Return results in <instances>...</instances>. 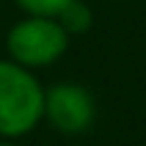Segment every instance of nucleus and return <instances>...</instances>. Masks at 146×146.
<instances>
[{"mask_svg":"<svg viewBox=\"0 0 146 146\" xmlns=\"http://www.w3.org/2000/svg\"><path fill=\"white\" fill-rule=\"evenodd\" d=\"M17 8H22L25 14H36V17H58L61 8H66L72 0H14Z\"/></svg>","mask_w":146,"mask_h":146,"instance_id":"nucleus-5","label":"nucleus"},{"mask_svg":"<svg viewBox=\"0 0 146 146\" xmlns=\"http://www.w3.org/2000/svg\"><path fill=\"white\" fill-rule=\"evenodd\" d=\"M55 19L64 25V31L69 33V36H77V33H86L91 25H94V11H91L83 0H72L66 8L58 11Z\"/></svg>","mask_w":146,"mask_h":146,"instance_id":"nucleus-4","label":"nucleus"},{"mask_svg":"<svg viewBox=\"0 0 146 146\" xmlns=\"http://www.w3.org/2000/svg\"><path fill=\"white\" fill-rule=\"evenodd\" d=\"M116 3H124V0H116Z\"/></svg>","mask_w":146,"mask_h":146,"instance_id":"nucleus-7","label":"nucleus"},{"mask_svg":"<svg viewBox=\"0 0 146 146\" xmlns=\"http://www.w3.org/2000/svg\"><path fill=\"white\" fill-rule=\"evenodd\" d=\"M97 102L80 83H55L44 88V119L61 135H80L94 124Z\"/></svg>","mask_w":146,"mask_h":146,"instance_id":"nucleus-3","label":"nucleus"},{"mask_svg":"<svg viewBox=\"0 0 146 146\" xmlns=\"http://www.w3.org/2000/svg\"><path fill=\"white\" fill-rule=\"evenodd\" d=\"M0 146H17V143H11L8 138H0Z\"/></svg>","mask_w":146,"mask_h":146,"instance_id":"nucleus-6","label":"nucleus"},{"mask_svg":"<svg viewBox=\"0 0 146 146\" xmlns=\"http://www.w3.org/2000/svg\"><path fill=\"white\" fill-rule=\"evenodd\" d=\"M69 33L55 17H36L25 14L19 22H14L6 33L8 58L25 69H41L55 64L69 50Z\"/></svg>","mask_w":146,"mask_h":146,"instance_id":"nucleus-2","label":"nucleus"},{"mask_svg":"<svg viewBox=\"0 0 146 146\" xmlns=\"http://www.w3.org/2000/svg\"><path fill=\"white\" fill-rule=\"evenodd\" d=\"M44 119V86L39 77L14 64L11 58H0V138L14 141L36 130Z\"/></svg>","mask_w":146,"mask_h":146,"instance_id":"nucleus-1","label":"nucleus"}]
</instances>
